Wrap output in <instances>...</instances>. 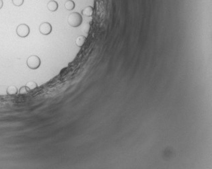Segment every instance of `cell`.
I'll list each match as a JSON object with an SVG mask.
<instances>
[{
  "label": "cell",
  "instance_id": "cell-14",
  "mask_svg": "<svg viewBox=\"0 0 212 169\" xmlns=\"http://www.w3.org/2000/svg\"><path fill=\"white\" fill-rule=\"evenodd\" d=\"M4 6V2L3 0H0V10L2 8V7Z\"/></svg>",
  "mask_w": 212,
  "mask_h": 169
},
{
  "label": "cell",
  "instance_id": "cell-13",
  "mask_svg": "<svg viewBox=\"0 0 212 169\" xmlns=\"http://www.w3.org/2000/svg\"><path fill=\"white\" fill-rule=\"evenodd\" d=\"M83 31L85 32V33H88L89 30H90V24H89V23H86V24L83 26Z\"/></svg>",
  "mask_w": 212,
  "mask_h": 169
},
{
  "label": "cell",
  "instance_id": "cell-5",
  "mask_svg": "<svg viewBox=\"0 0 212 169\" xmlns=\"http://www.w3.org/2000/svg\"><path fill=\"white\" fill-rule=\"evenodd\" d=\"M59 8L58 3L54 0H51L48 1L47 4L48 10L50 11H56Z\"/></svg>",
  "mask_w": 212,
  "mask_h": 169
},
{
  "label": "cell",
  "instance_id": "cell-3",
  "mask_svg": "<svg viewBox=\"0 0 212 169\" xmlns=\"http://www.w3.org/2000/svg\"><path fill=\"white\" fill-rule=\"evenodd\" d=\"M16 33L20 38H26L30 34V28L25 24H20L16 28Z\"/></svg>",
  "mask_w": 212,
  "mask_h": 169
},
{
  "label": "cell",
  "instance_id": "cell-9",
  "mask_svg": "<svg viewBox=\"0 0 212 169\" xmlns=\"http://www.w3.org/2000/svg\"><path fill=\"white\" fill-rule=\"evenodd\" d=\"M75 7V4L73 0H67L64 4V8L69 11L73 10Z\"/></svg>",
  "mask_w": 212,
  "mask_h": 169
},
{
  "label": "cell",
  "instance_id": "cell-2",
  "mask_svg": "<svg viewBox=\"0 0 212 169\" xmlns=\"http://www.w3.org/2000/svg\"><path fill=\"white\" fill-rule=\"evenodd\" d=\"M27 66L32 70H36L38 69L41 64L40 59L36 55H32V56L28 58Z\"/></svg>",
  "mask_w": 212,
  "mask_h": 169
},
{
  "label": "cell",
  "instance_id": "cell-6",
  "mask_svg": "<svg viewBox=\"0 0 212 169\" xmlns=\"http://www.w3.org/2000/svg\"><path fill=\"white\" fill-rule=\"evenodd\" d=\"M82 14L87 17H91L93 14V8L91 6H87L82 10Z\"/></svg>",
  "mask_w": 212,
  "mask_h": 169
},
{
  "label": "cell",
  "instance_id": "cell-7",
  "mask_svg": "<svg viewBox=\"0 0 212 169\" xmlns=\"http://www.w3.org/2000/svg\"><path fill=\"white\" fill-rule=\"evenodd\" d=\"M87 39H86V37L84 36H78L77 39H76V41H75V43H76V45H77L78 47H82L83 46L85 45V42H86Z\"/></svg>",
  "mask_w": 212,
  "mask_h": 169
},
{
  "label": "cell",
  "instance_id": "cell-11",
  "mask_svg": "<svg viewBox=\"0 0 212 169\" xmlns=\"http://www.w3.org/2000/svg\"><path fill=\"white\" fill-rule=\"evenodd\" d=\"M30 91V90L27 87L23 86L20 88L19 91H18V93H19L20 95H26L27 93H28Z\"/></svg>",
  "mask_w": 212,
  "mask_h": 169
},
{
  "label": "cell",
  "instance_id": "cell-1",
  "mask_svg": "<svg viewBox=\"0 0 212 169\" xmlns=\"http://www.w3.org/2000/svg\"><path fill=\"white\" fill-rule=\"evenodd\" d=\"M67 22L70 26L73 28H77L82 24L83 18L79 13L73 12L67 18Z\"/></svg>",
  "mask_w": 212,
  "mask_h": 169
},
{
  "label": "cell",
  "instance_id": "cell-10",
  "mask_svg": "<svg viewBox=\"0 0 212 169\" xmlns=\"http://www.w3.org/2000/svg\"><path fill=\"white\" fill-rule=\"evenodd\" d=\"M25 86L27 87L28 89L30 90V91H32V90H34L36 89V88L38 87V85L37 83H36V82L34 81H28L26 85H25Z\"/></svg>",
  "mask_w": 212,
  "mask_h": 169
},
{
  "label": "cell",
  "instance_id": "cell-12",
  "mask_svg": "<svg viewBox=\"0 0 212 169\" xmlns=\"http://www.w3.org/2000/svg\"><path fill=\"white\" fill-rule=\"evenodd\" d=\"M24 0H12V4L15 6H21L24 4Z\"/></svg>",
  "mask_w": 212,
  "mask_h": 169
},
{
  "label": "cell",
  "instance_id": "cell-4",
  "mask_svg": "<svg viewBox=\"0 0 212 169\" xmlns=\"http://www.w3.org/2000/svg\"><path fill=\"white\" fill-rule=\"evenodd\" d=\"M39 31L43 35H48L52 32V26L48 22H42L39 26Z\"/></svg>",
  "mask_w": 212,
  "mask_h": 169
},
{
  "label": "cell",
  "instance_id": "cell-8",
  "mask_svg": "<svg viewBox=\"0 0 212 169\" xmlns=\"http://www.w3.org/2000/svg\"><path fill=\"white\" fill-rule=\"evenodd\" d=\"M7 94L9 95H14L18 93V90L16 86H9L6 90Z\"/></svg>",
  "mask_w": 212,
  "mask_h": 169
}]
</instances>
